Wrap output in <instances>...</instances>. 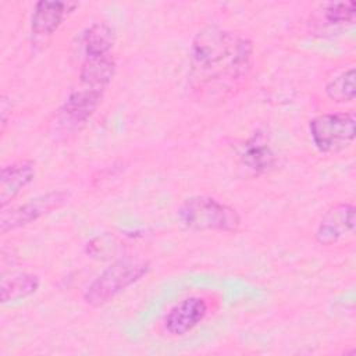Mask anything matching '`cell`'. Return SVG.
I'll return each mask as SVG.
<instances>
[{
	"mask_svg": "<svg viewBox=\"0 0 356 356\" xmlns=\"http://www.w3.org/2000/svg\"><path fill=\"white\" fill-rule=\"evenodd\" d=\"M252 42L217 25H207L193 38L191 64L195 78L217 89L229 86L245 78L250 70Z\"/></svg>",
	"mask_w": 356,
	"mask_h": 356,
	"instance_id": "cell-1",
	"label": "cell"
},
{
	"mask_svg": "<svg viewBox=\"0 0 356 356\" xmlns=\"http://www.w3.org/2000/svg\"><path fill=\"white\" fill-rule=\"evenodd\" d=\"M149 263L140 259H120L103 270L86 288L83 300L92 307H100L149 273Z\"/></svg>",
	"mask_w": 356,
	"mask_h": 356,
	"instance_id": "cell-2",
	"label": "cell"
},
{
	"mask_svg": "<svg viewBox=\"0 0 356 356\" xmlns=\"http://www.w3.org/2000/svg\"><path fill=\"white\" fill-rule=\"evenodd\" d=\"M179 221L193 231L235 232L241 225L239 213L210 196H192L178 209Z\"/></svg>",
	"mask_w": 356,
	"mask_h": 356,
	"instance_id": "cell-3",
	"label": "cell"
},
{
	"mask_svg": "<svg viewBox=\"0 0 356 356\" xmlns=\"http://www.w3.org/2000/svg\"><path fill=\"white\" fill-rule=\"evenodd\" d=\"M310 138L321 153H338L352 145L356 134L353 113H325L309 122Z\"/></svg>",
	"mask_w": 356,
	"mask_h": 356,
	"instance_id": "cell-4",
	"label": "cell"
},
{
	"mask_svg": "<svg viewBox=\"0 0 356 356\" xmlns=\"http://www.w3.org/2000/svg\"><path fill=\"white\" fill-rule=\"evenodd\" d=\"M70 192L67 191H50L40 196L31 199L29 202L14 207L11 210L1 209L0 214V232L6 234L8 231L25 227L40 217L50 214L51 211L60 209L70 199Z\"/></svg>",
	"mask_w": 356,
	"mask_h": 356,
	"instance_id": "cell-5",
	"label": "cell"
},
{
	"mask_svg": "<svg viewBox=\"0 0 356 356\" xmlns=\"http://www.w3.org/2000/svg\"><path fill=\"white\" fill-rule=\"evenodd\" d=\"M356 210L352 203L331 206L321 217L316 228V241L320 245H332L352 235L356 224Z\"/></svg>",
	"mask_w": 356,
	"mask_h": 356,
	"instance_id": "cell-6",
	"label": "cell"
},
{
	"mask_svg": "<svg viewBox=\"0 0 356 356\" xmlns=\"http://www.w3.org/2000/svg\"><path fill=\"white\" fill-rule=\"evenodd\" d=\"M207 316V303L200 296H189L175 303L163 320L170 335H185L196 328Z\"/></svg>",
	"mask_w": 356,
	"mask_h": 356,
	"instance_id": "cell-7",
	"label": "cell"
},
{
	"mask_svg": "<svg viewBox=\"0 0 356 356\" xmlns=\"http://www.w3.org/2000/svg\"><path fill=\"white\" fill-rule=\"evenodd\" d=\"M104 92L102 90L88 89L83 86L72 90L60 107V121L74 128L83 125L99 107Z\"/></svg>",
	"mask_w": 356,
	"mask_h": 356,
	"instance_id": "cell-8",
	"label": "cell"
},
{
	"mask_svg": "<svg viewBox=\"0 0 356 356\" xmlns=\"http://www.w3.org/2000/svg\"><path fill=\"white\" fill-rule=\"evenodd\" d=\"M76 7L75 3L68 1H47L42 0L35 4L31 29L35 38L51 36L63 24L64 18Z\"/></svg>",
	"mask_w": 356,
	"mask_h": 356,
	"instance_id": "cell-9",
	"label": "cell"
},
{
	"mask_svg": "<svg viewBox=\"0 0 356 356\" xmlns=\"http://www.w3.org/2000/svg\"><path fill=\"white\" fill-rule=\"evenodd\" d=\"M35 178V164L18 160L4 165L0 172V206L4 209Z\"/></svg>",
	"mask_w": 356,
	"mask_h": 356,
	"instance_id": "cell-10",
	"label": "cell"
},
{
	"mask_svg": "<svg viewBox=\"0 0 356 356\" xmlns=\"http://www.w3.org/2000/svg\"><path fill=\"white\" fill-rule=\"evenodd\" d=\"M115 74V61L108 56L85 57L79 70L81 86L104 92Z\"/></svg>",
	"mask_w": 356,
	"mask_h": 356,
	"instance_id": "cell-11",
	"label": "cell"
},
{
	"mask_svg": "<svg viewBox=\"0 0 356 356\" xmlns=\"http://www.w3.org/2000/svg\"><path fill=\"white\" fill-rule=\"evenodd\" d=\"M242 163L254 172H264L275 164V154L266 134L257 131L242 146L239 153Z\"/></svg>",
	"mask_w": 356,
	"mask_h": 356,
	"instance_id": "cell-12",
	"label": "cell"
},
{
	"mask_svg": "<svg viewBox=\"0 0 356 356\" xmlns=\"http://www.w3.org/2000/svg\"><path fill=\"white\" fill-rule=\"evenodd\" d=\"M39 284H40L39 277L35 274L21 273V274H14L8 278L4 277L0 285L1 303L19 300L35 293L39 288Z\"/></svg>",
	"mask_w": 356,
	"mask_h": 356,
	"instance_id": "cell-13",
	"label": "cell"
},
{
	"mask_svg": "<svg viewBox=\"0 0 356 356\" xmlns=\"http://www.w3.org/2000/svg\"><path fill=\"white\" fill-rule=\"evenodd\" d=\"M82 39L85 57L108 56L114 43L113 29L104 22H96L90 25L85 31Z\"/></svg>",
	"mask_w": 356,
	"mask_h": 356,
	"instance_id": "cell-14",
	"label": "cell"
},
{
	"mask_svg": "<svg viewBox=\"0 0 356 356\" xmlns=\"http://www.w3.org/2000/svg\"><path fill=\"white\" fill-rule=\"evenodd\" d=\"M325 95L338 103L352 102L356 96V85H355V68L350 67L349 70L338 74L335 78L328 81L325 85Z\"/></svg>",
	"mask_w": 356,
	"mask_h": 356,
	"instance_id": "cell-15",
	"label": "cell"
},
{
	"mask_svg": "<svg viewBox=\"0 0 356 356\" xmlns=\"http://www.w3.org/2000/svg\"><path fill=\"white\" fill-rule=\"evenodd\" d=\"M356 17V3L355 1H331L321 7V18L325 25L339 26L346 24H353Z\"/></svg>",
	"mask_w": 356,
	"mask_h": 356,
	"instance_id": "cell-16",
	"label": "cell"
},
{
	"mask_svg": "<svg viewBox=\"0 0 356 356\" xmlns=\"http://www.w3.org/2000/svg\"><path fill=\"white\" fill-rule=\"evenodd\" d=\"M1 129H4V127H6V124H7V111H10L11 110V104H8L7 103V99L6 97H3L1 99Z\"/></svg>",
	"mask_w": 356,
	"mask_h": 356,
	"instance_id": "cell-17",
	"label": "cell"
}]
</instances>
